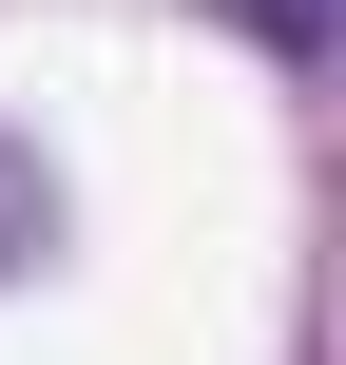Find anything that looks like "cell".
<instances>
[{
	"label": "cell",
	"mask_w": 346,
	"mask_h": 365,
	"mask_svg": "<svg viewBox=\"0 0 346 365\" xmlns=\"http://www.w3.org/2000/svg\"><path fill=\"white\" fill-rule=\"evenodd\" d=\"M212 19H231L250 58H327V0H212Z\"/></svg>",
	"instance_id": "1"
},
{
	"label": "cell",
	"mask_w": 346,
	"mask_h": 365,
	"mask_svg": "<svg viewBox=\"0 0 346 365\" xmlns=\"http://www.w3.org/2000/svg\"><path fill=\"white\" fill-rule=\"evenodd\" d=\"M39 231H58V192H39V154H0V269H19Z\"/></svg>",
	"instance_id": "2"
}]
</instances>
